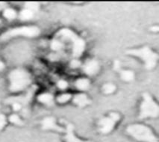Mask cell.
Returning <instances> with one entry per match:
<instances>
[{
  "label": "cell",
  "instance_id": "4",
  "mask_svg": "<svg viewBox=\"0 0 159 142\" xmlns=\"http://www.w3.org/2000/svg\"><path fill=\"white\" fill-rule=\"evenodd\" d=\"M122 121V115L118 112H109L101 116L96 122V130L99 134L107 135L115 130Z\"/></svg>",
  "mask_w": 159,
  "mask_h": 142
},
{
  "label": "cell",
  "instance_id": "16",
  "mask_svg": "<svg viewBox=\"0 0 159 142\" xmlns=\"http://www.w3.org/2000/svg\"><path fill=\"white\" fill-rule=\"evenodd\" d=\"M73 95V94H72L71 93H68V92H64V93L60 94L56 97V102L61 105L66 104V103L71 102Z\"/></svg>",
  "mask_w": 159,
  "mask_h": 142
},
{
  "label": "cell",
  "instance_id": "21",
  "mask_svg": "<svg viewBox=\"0 0 159 142\" xmlns=\"http://www.w3.org/2000/svg\"><path fill=\"white\" fill-rule=\"evenodd\" d=\"M25 7L28 10L31 11H37L39 8V5L37 2H27L25 4Z\"/></svg>",
  "mask_w": 159,
  "mask_h": 142
},
{
  "label": "cell",
  "instance_id": "18",
  "mask_svg": "<svg viewBox=\"0 0 159 142\" xmlns=\"http://www.w3.org/2000/svg\"><path fill=\"white\" fill-rule=\"evenodd\" d=\"M3 15L6 19L8 20H14V18H16V13L14 9L11 8H7L5 9L3 12Z\"/></svg>",
  "mask_w": 159,
  "mask_h": 142
},
{
  "label": "cell",
  "instance_id": "25",
  "mask_svg": "<svg viewBox=\"0 0 159 142\" xmlns=\"http://www.w3.org/2000/svg\"><path fill=\"white\" fill-rule=\"evenodd\" d=\"M13 109H14V111H15V112H18V111H20V109H21V105L19 103H13Z\"/></svg>",
  "mask_w": 159,
  "mask_h": 142
},
{
  "label": "cell",
  "instance_id": "10",
  "mask_svg": "<svg viewBox=\"0 0 159 142\" xmlns=\"http://www.w3.org/2000/svg\"><path fill=\"white\" fill-rule=\"evenodd\" d=\"M82 67L83 73L88 78L90 76H96L100 71V64L97 60L93 58L86 61L84 64H82Z\"/></svg>",
  "mask_w": 159,
  "mask_h": 142
},
{
  "label": "cell",
  "instance_id": "8",
  "mask_svg": "<svg viewBox=\"0 0 159 142\" xmlns=\"http://www.w3.org/2000/svg\"><path fill=\"white\" fill-rule=\"evenodd\" d=\"M41 127L43 130H51L58 133L64 134L65 132V126H61L58 123L54 117H47L41 121Z\"/></svg>",
  "mask_w": 159,
  "mask_h": 142
},
{
  "label": "cell",
  "instance_id": "13",
  "mask_svg": "<svg viewBox=\"0 0 159 142\" xmlns=\"http://www.w3.org/2000/svg\"><path fill=\"white\" fill-rule=\"evenodd\" d=\"M120 77L121 80L125 82H132L135 79V73L132 70L123 69L120 70Z\"/></svg>",
  "mask_w": 159,
  "mask_h": 142
},
{
  "label": "cell",
  "instance_id": "6",
  "mask_svg": "<svg viewBox=\"0 0 159 142\" xmlns=\"http://www.w3.org/2000/svg\"><path fill=\"white\" fill-rule=\"evenodd\" d=\"M40 33V30L36 26H24L20 28L11 29L3 34L2 38L7 39V38L15 37L18 35L25 36V37H36Z\"/></svg>",
  "mask_w": 159,
  "mask_h": 142
},
{
  "label": "cell",
  "instance_id": "27",
  "mask_svg": "<svg viewBox=\"0 0 159 142\" xmlns=\"http://www.w3.org/2000/svg\"><path fill=\"white\" fill-rule=\"evenodd\" d=\"M5 66H4V64L2 63V62H0V71H2V70L4 69Z\"/></svg>",
  "mask_w": 159,
  "mask_h": 142
},
{
  "label": "cell",
  "instance_id": "9",
  "mask_svg": "<svg viewBox=\"0 0 159 142\" xmlns=\"http://www.w3.org/2000/svg\"><path fill=\"white\" fill-rule=\"evenodd\" d=\"M72 43V53H73V58H79L84 54L86 49V42L85 40L81 38L80 36L77 35L71 40Z\"/></svg>",
  "mask_w": 159,
  "mask_h": 142
},
{
  "label": "cell",
  "instance_id": "15",
  "mask_svg": "<svg viewBox=\"0 0 159 142\" xmlns=\"http://www.w3.org/2000/svg\"><path fill=\"white\" fill-rule=\"evenodd\" d=\"M38 99L39 102L43 103L45 105H47V106H52V105H53L55 101V98L53 97V95L49 93H44L39 95Z\"/></svg>",
  "mask_w": 159,
  "mask_h": 142
},
{
  "label": "cell",
  "instance_id": "26",
  "mask_svg": "<svg viewBox=\"0 0 159 142\" xmlns=\"http://www.w3.org/2000/svg\"><path fill=\"white\" fill-rule=\"evenodd\" d=\"M151 31L153 32H158L159 31V26L158 25H153L152 27H151Z\"/></svg>",
  "mask_w": 159,
  "mask_h": 142
},
{
  "label": "cell",
  "instance_id": "24",
  "mask_svg": "<svg viewBox=\"0 0 159 142\" xmlns=\"http://www.w3.org/2000/svg\"><path fill=\"white\" fill-rule=\"evenodd\" d=\"M7 124V118L5 115L0 114V130H2Z\"/></svg>",
  "mask_w": 159,
  "mask_h": 142
},
{
  "label": "cell",
  "instance_id": "7",
  "mask_svg": "<svg viewBox=\"0 0 159 142\" xmlns=\"http://www.w3.org/2000/svg\"><path fill=\"white\" fill-rule=\"evenodd\" d=\"M65 127L66 130L63 137L64 142H94L91 140L85 139L78 135L75 130V126L72 123H66Z\"/></svg>",
  "mask_w": 159,
  "mask_h": 142
},
{
  "label": "cell",
  "instance_id": "19",
  "mask_svg": "<svg viewBox=\"0 0 159 142\" xmlns=\"http://www.w3.org/2000/svg\"><path fill=\"white\" fill-rule=\"evenodd\" d=\"M32 16H33V12L31 11L28 10L26 8L22 11L20 14V19L23 20H30L32 18Z\"/></svg>",
  "mask_w": 159,
  "mask_h": 142
},
{
  "label": "cell",
  "instance_id": "3",
  "mask_svg": "<svg viewBox=\"0 0 159 142\" xmlns=\"http://www.w3.org/2000/svg\"><path fill=\"white\" fill-rule=\"evenodd\" d=\"M159 117V104L157 99L149 92L142 94L138 106V117L140 121L156 119Z\"/></svg>",
  "mask_w": 159,
  "mask_h": 142
},
{
  "label": "cell",
  "instance_id": "1",
  "mask_svg": "<svg viewBox=\"0 0 159 142\" xmlns=\"http://www.w3.org/2000/svg\"><path fill=\"white\" fill-rule=\"evenodd\" d=\"M125 132L136 142H159L154 129L142 121L129 123L125 126Z\"/></svg>",
  "mask_w": 159,
  "mask_h": 142
},
{
  "label": "cell",
  "instance_id": "14",
  "mask_svg": "<svg viewBox=\"0 0 159 142\" xmlns=\"http://www.w3.org/2000/svg\"><path fill=\"white\" fill-rule=\"evenodd\" d=\"M116 90H117V86L114 83L111 82L104 83L101 87V91L104 95L114 94Z\"/></svg>",
  "mask_w": 159,
  "mask_h": 142
},
{
  "label": "cell",
  "instance_id": "2",
  "mask_svg": "<svg viewBox=\"0 0 159 142\" xmlns=\"http://www.w3.org/2000/svg\"><path fill=\"white\" fill-rule=\"evenodd\" d=\"M125 53L129 56L139 60L147 71H152L158 65V53L148 45L129 48L125 50Z\"/></svg>",
  "mask_w": 159,
  "mask_h": 142
},
{
  "label": "cell",
  "instance_id": "23",
  "mask_svg": "<svg viewBox=\"0 0 159 142\" xmlns=\"http://www.w3.org/2000/svg\"><path fill=\"white\" fill-rule=\"evenodd\" d=\"M82 62H80L79 58H73L70 62V67L73 68V69H76L79 67H82Z\"/></svg>",
  "mask_w": 159,
  "mask_h": 142
},
{
  "label": "cell",
  "instance_id": "12",
  "mask_svg": "<svg viewBox=\"0 0 159 142\" xmlns=\"http://www.w3.org/2000/svg\"><path fill=\"white\" fill-rule=\"evenodd\" d=\"M74 85L79 92H86L90 87V80L87 76L80 77L75 81Z\"/></svg>",
  "mask_w": 159,
  "mask_h": 142
},
{
  "label": "cell",
  "instance_id": "17",
  "mask_svg": "<svg viewBox=\"0 0 159 142\" xmlns=\"http://www.w3.org/2000/svg\"><path fill=\"white\" fill-rule=\"evenodd\" d=\"M8 121L11 123H13V124L19 125V126H21V125L23 124V121L20 118V116L16 115V114H13V115H11L9 117Z\"/></svg>",
  "mask_w": 159,
  "mask_h": 142
},
{
  "label": "cell",
  "instance_id": "5",
  "mask_svg": "<svg viewBox=\"0 0 159 142\" xmlns=\"http://www.w3.org/2000/svg\"><path fill=\"white\" fill-rule=\"evenodd\" d=\"M9 79L11 82L10 90L12 92L23 91L31 82L29 73L21 69H16L11 72Z\"/></svg>",
  "mask_w": 159,
  "mask_h": 142
},
{
  "label": "cell",
  "instance_id": "11",
  "mask_svg": "<svg viewBox=\"0 0 159 142\" xmlns=\"http://www.w3.org/2000/svg\"><path fill=\"white\" fill-rule=\"evenodd\" d=\"M71 102L79 108H85L91 104L92 101L90 97L85 92H79L76 94L73 95Z\"/></svg>",
  "mask_w": 159,
  "mask_h": 142
},
{
  "label": "cell",
  "instance_id": "22",
  "mask_svg": "<svg viewBox=\"0 0 159 142\" xmlns=\"http://www.w3.org/2000/svg\"><path fill=\"white\" fill-rule=\"evenodd\" d=\"M57 85H58V87L60 88L61 90H66L67 89V88L69 87V83H68L67 81L64 80V79H61V80H59L58 83H57Z\"/></svg>",
  "mask_w": 159,
  "mask_h": 142
},
{
  "label": "cell",
  "instance_id": "20",
  "mask_svg": "<svg viewBox=\"0 0 159 142\" xmlns=\"http://www.w3.org/2000/svg\"><path fill=\"white\" fill-rule=\"evenodd\" d=\"M64 47V44L61 41L58 40H54L51 43V48L55 51H59L62 49Z\"/></svg>",
  "mask_w": 159,
  "mask_h": 142
}]
</instances>
